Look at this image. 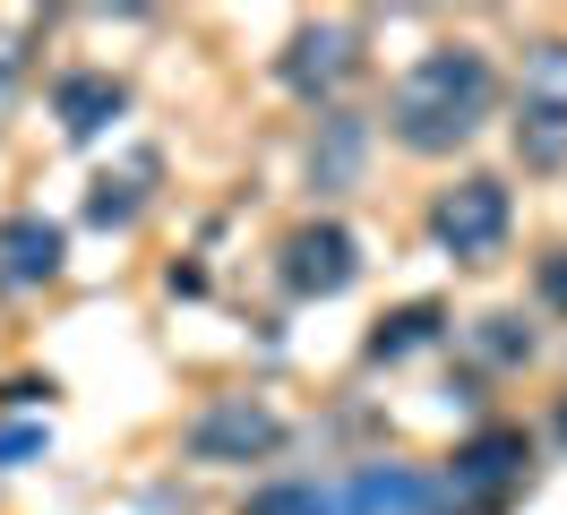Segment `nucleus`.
<instances>
[{"label":"nucleus","mask_w":567,"mask_h":515,"mask_svg":"<svg viewBox=\"0 0 567 515\" xmlns=\"http://www.w3.org/2000/svg\"><path fill=\"white\" fill-rule=\"evenodd\" d=\"M507 181H491V172H473V181H456V189H439V206H430V233H439V249H456L464 267H482V258H498V240H507Z\"/></svg>","instance_id":"3"},{"label":"nucleus","mask_w":567,"mask_h":515,"mask_svg":"<svg viewBox=\"0 0 567 515\" xmlns=\"http://www.w3.org/2000/svg\"><path fill=\"white\" fill-rule=\"evenodd\" d=\"M361 275V249L344 224H301V233L284 240V284L301 292V301H327V292H344Z\"/></svg>","instance_id":"5"},{"label":"nucleus","mask_w":567,"mask_h":515,"mask_svg":"<svg viewBox=\"0 0 567 515\" xmlns=\"http://www.w3.org/2000/svg\"><path fill=\"white\" fill-rule=\"evenodd\" d=\"M507 481H525V430H482V439H464L456 464H447V490H456V498H498Z\"/></svg>","instance_id":"7"},{"label":"nucleus","mask_w":567,"mask_h":515,"mask_svg":"<svg viewBox=\"0 0 567 515\" xmlns=\"http://www.w3.org/2000/svg\"><path fill=\"white\" fill-rule=\"evenodd\" d=\"M43 430H0V464H18V455H35Z\"/></svg>","instance_id":"17"},{"label":"nucleus","mask_w":567,"mask_h":515,"mask_svg":"<svg viewBox=\"0 0 567 515\" xmlns=\"http://www.w3.org/2000/svg\"><path fill=\"white\" fill-rule=\"evenodd\" d=\"M430 490L422 473H404V464H370V473H353L344 481V507L353 515H430Z\"/></svg>","instance_id":"9"},{"label":"nucleus","mask_w":567,"mask_h":515,"mask_svg":"<svg viewBox=\"0 0 567 515\" xmlns=\"http://www.w3.org/2000/svg\"><path fill=\"white\" fill-rule=\"evenodd\" d=\"M121 103H130V95H121L112 69H70V78L52 86V112H61V130H70V137H95Z\"/></svg>","instance_id":"10"},{"label":"nucleus","mask_w":567,"mask_h":515,"mask_svg":"<svg viewBox=\"0 0 567 515\" xmlns=\"http://www.w3.org/2000/svg\"><path fill=\"white\" fill-rule=\"evenodd\" d=\"M491 103H498V69L482 61V43H439V52H422V61L395 78L388 130L413 155H447V146H464V137L491 121Z\"/></svg>","instance_id":"1"},{"label":"nucleus","mask_w":567,"mask_h":515,"mask_svg":"<svg viewBox=\"0 0 567 515\" xmlns=\"http://www.w3.org/2000/svg\"><path fill=\"white\" fill-rule=\"evenodd\" d=\"M61 224H43V215H9L0 224V284L9 292H35V284H52L61 275Z\"/></svg>","instance_id":"8"},{"label":"nucleus","mask_w":567,"mask_h":515,"mask_svg":"<svg viewBox=\"0 0 567 515\" xmlns=\"http://www.w3.org/2000/svg\"><path fill=\"white\" fill-rule=\"evenodd\" d=\"M516 155H525V172H559L567 164V43H542V52L525 61Z\"/></svg>","instance_id":"2"},{"label":"nucleus","mask_w":567,"mask_h":515,"mask_svg":"<svg viewBox=\"0 0 567 515\" xmlns=\"http://www.w3.org/2000/svg\"><path fill=\"white\" fill-rule=\"evenodd\" d=\"M430 336H439V309L413 301V309H395V318H379V336H370V361H404V352H422Z\"/></svg>","instance_id":"12"},{"label":"nucleus","mask_w":567,"mask_h":515,"mask_svg":"<svg viewBox=\"0 0 567 515\" xmlns=\"http://www.w3.org/2000/svg\"><path fill=\"white\" fill-rule=\"evenodd\" d=\"M353 43H361L353 27H301V34H292V52H284V86L310 95V103L336 95V86L353 78V61H361Z\"/></svg>","instance_id":"6"},{"label":"nucleus","mask_w":567,"mask_h":515,"mask_svg":"<svg viewBox=\"0 0 567 515\" xmlns=\"http://www.w3.org/2000/svg\"><path fill=\"white\" fill-rule=\"evenodd\" d=\"M138 181H146V172H138ZM138 181H95L86 215H95V224H130V215H138Z\"/></svg>","instance_id":"15"},{"label":"nucleus","mask_w":567,"mask_h":515,"mask_svg":"<svg viewBox=\"0 0 567 515\" xmlns=\"http://www.w3.org/2000/svg\"><path fill=\"white\" fill-rule=\"evenodd\" d=\"M353 164H361V121H353V112L319 121V146H310V172H319V189H336V181H344Z\"/></svg>","instance_id":"11"},{"label":"nucleus","mask_w":567,"mask_h":515,"mask_svg":"<svg viewBox=\"0 0 567 515\" xmlns=\"http://www.w3.org/2000/svg\"><path fill=\"white\" fill-rule=\"evenodd\" d=\"M249 515H353L344 490H319V481H284V490H258Z\"/></svg>","instance_id":"13"},{"label":"nucleus","mask_w":567,"mask_h":515,"mask_svg":"<svg viewBox=\"0 0 567 515\" xmlns=\"http://www.w3.org/2000/svg\"><path fill=\"white\" fill-rule=\"evenodd\" d=\"M559 439H567V421H559Z\"/></svg>","instance_id":"18"},{"label":"nucleus","mask_w":567,"mask_h":515,"mask_svg":"<svg viewBox=\"0 0 567 515\" xmlns=\"http://www.w3.org/2000/svg\"><path fill=\"white\" fill-rule=\"evenodd\" d=\"M473 352H482V361H498V370H507V361H533V327L498 309V318H482V327H473Z\"/></svg>","instance_id":"14"},{"label":"nucleus","mask_w":567,"mask_h":515,"mask_svg":"<svg viewBox=\"0 0 567 515\" xmlns=\"http://www.w3.org/2000/svg\"><path fill=\"white\" fill-rule=\"evenodd\" d=\"M533 284H542V301H550V309H567V249H550V258H542V275H533Z\"/></svg>","instance_id":"16"},{"label":"nucleus","mask_w":567,"mask_h":515,"mask_svg":"<svg viewBox=\"0 0 567 515\" xmlns=\"http://www.w3.org/2000/svg\"><path fill=\"white\" fill-rule=\"evenodd\" d=\"M181 446H189L198 464H258V455L284 446V421L258 404V395H224V404H207L181 430Z\"/></svg>","instance_id":"4"}]
</instances>
